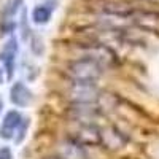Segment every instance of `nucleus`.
<instances>
[{"label": "nucleus", "instance_id": "nucleus-12", "mask_svg": "<svg viewBox=\"0 0 159 159\" xmlns=\"http://www.w3.org/2000/svg\"><path fill=\"white\" fill-rule=\"evenodd\" d=\"M0 159H13L10 148H0Z\"/></svg>", "mask_w": 159, "mask_h": 159}, {"label": "nucleus", "instance_id": "nucleus-4", "mask_svg": "<svg viewBox=\"0 0 159 159\" xmlns=\"http://www.w3.org/2000/svg\"><path fill=\"white\" fill-rule=\"evenodd\" d=\"M132 24L139 25L140 29L159 34V13L157 11H147V10H140L135 11L130 16Z\"/></svg>", "mask_w": 159, "mask_h": 159}, {"label": "nucleus", "instance_id": "nucleus-10", "mask_svg": "<svg viewBox=\"0 0 159 159\" xmlns=\"http://www.w3.org/2000/svg\"><path fill=\"white\" fill-rule=\"evenodd\" d=\"M49 18H51V8L46 5H38L32 13V19L35 24H46Z\"/></svg>", "mask_w": 159, "mask_h": 159}, {"label": "nucleus", "instance_id": "nucleus-8", "mask_svg": "<svg viewBox=\"0 0 159 159\" xmlns=\"http://www.w3.org/2000/svg\"><path fill=\"white\" fill-rule=\"evenodd\" d=\"M61 157L62 159H84L86 154H84V148L83 145H80L78 142H75L73 139H69L65 140L62 145H61Z\"/></svg>", "mask_w": 159, "mask_h": 159}, {"label": "nucleus", "instance_id": "nucleus-5", "mask_svg": "<svg viewBox=\"0 0 159 159\" xmlns=\"http://www.w3.org/2000/svg\"><path fill=\"white\" fill-rule=\"evenodd\" d=\"M100 143L107 148H121L126 143V137L116 127H103L100 129Z\"/></svg>", "mask_w": 159, "mask_h": 159}, {"label": "nucleus", "instance_id": "nucleus-14", "mask_svg": "<svg viewBox=\"0 0 159 159\" xmlns=\"http://www.w3.org/2000/svg\"><path fill=\"white\" fill-rule=\"evenodd\" d=\"M3 83V72H2V69H0V84Z\"/></svg>", "mask_w": 159, "mask_h": 159}, {"label": "nucleus", "instance_id": "nucleus-6", "mask_svg": "<svg viewBox=\"0 0 159 159\" xmlns=\"http://www.w3.org/2000/svg\"><path fill=\"white\" fill-rule=\"evenodd\" d=\"M21 121H22V118H21V115H19L16 110L8 111V113L5 115V118H3L2 127H0V137L5 139V140L13 139V135H15L16 129L19 127Z\"/></svg>", "mask_w": 159, "mask_h": 159}, {"label": "nucleus", "instance_id": "nucleus-15", "mask_svg": "<svg viewBox=\"0 0 159 159\" xmlns=\"http://www.w3.org/2000/svg\"><path fill=\"white\" fill-rule=\"evenodd\" d=\"M0 108H2V102H0Z\"/></svg>", "mask_w": 159, "mask_h": 159}, {"label": "nucleus", "instance_id": "nucleus-1", "mask_svg": "<svg viewBox=\"0 0 159 159\" xmlns=\"http://www.w3.org/2000/svg\"><path fill=\"white\" fill-rule=\"evenodd\" d=\"M103 67L89 57H81L69 64L67 73L73 83H96L103 73Z\"/></svg>", "mask_w": 159, "mask_h": 159}, {"label": "nucleus", "instance_id": "nucleus-2", "mask_svg": "<svg viewBox=\"0 0 159 159\" xmlns=\"http://www.w3.org/2000/svg\"><path fill=\"white\" fill-rule=\"evenodd\" d=\"M67 99L72 102V105L100 103L103 99V92L97 89L96 83H73L67 91Z\"/></svg>", "mask_w": 159, "mask_h": 159}, {"label": "nucleus", "instance_id": "nucleus-9", "mask_svg": "<svg viewBox=\"0 0 159 159\" xmlns=\"http://www.w3.org/2000/svg\"><path fill=\"white\" fill-rule=\"evenodd\" d=\"M10 99L15 105H18V107H25V105H29L32 102L34 96L22 83H15L11 91H10Z\"/></svg>", "mask_w": 159, "mask_h": 159}, {"label": "nucleus", "instance_id": "nucleus-3", "mask_svg": "<svg viewBox=\"0 0 159 159\" xmlns=\"http://www.w3.org/2000/svg\"><path fill=\"white\" fill-rule=\"evenodd\" d=\"M72 139L80 145H100V127L96 124L76 123V130Z\"/></svg>", "mask_w": 159, "mask_h": 159}, {"label": "nucleus", "instance_id": "nucleus-11", "mask_svg": "<svg viewBox=\"0 0 159 159\" xmlns=\"http://www.w3.org/2000/svg\"><path fill=\"white\" fill-rule=\"evenodd\" d=\"M27 127H29V118H25V119H22V121H21V124H19V127H18V129H19V135H18V139H16V142H18V143L24 139Z\"/></svg>", "mask_w": 159, "mask_h": 159}, {"label": "nucleus", "instance_id": "nucleus-7", "mask_svg": "<svg viewBox=\"0 0 159 159\" xmlns=\"http://www.w3.org/2000/svg\"><path fill=\"white\" fill-rule=\"evenodd\" d=\"M16 52H18V43L16 38H11L10 42L3 46L2 52H0V61L3 62L8 78L13 76V72H15V59H16Z\"/></svg>", "mask_w": 159, "mask_h": 159}, {"label": "nucleus", "instance_id": "nucleus-13", "mask_svg": "<svg viewBox=\"0 0 159 159\" xmlns=\"http://www.w3.org/2000/svg\"><path fill=\"white\" fill-rule=\"evenodd\" d=\"M43 159H62L61 156H46V157H43Z\"/></svg>", "mask_w": 159, "mask_h": 159}]
</instances>
